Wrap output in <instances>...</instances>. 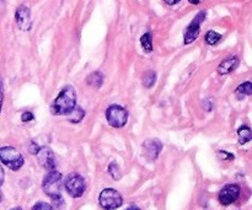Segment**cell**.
<instances>
[{
    "instance_id": "obj_1",
    "label": "cell",
    "mask_w": 252,
    "mask_h": 210,
    "mask_svg": "<svg viewBox=\"0 0 252 210\" xmlns=\"http://www.w3.org/2000/svg\"><path fill=\"white\" fill-rule=\"evenodd\" d=\"M76 106V92L75 89L70 85H66L62 89L59 95L53 101L51 111L56 116H66L74 110Z\"/></svg>"
},
{
    "instance_id": "obj_2",
    "label": "cell",
    "mask_w": 252,
    "mask_h": 210,
    "mask_svg": "<svg viewBox=\"0 0 252 210\" xmlns=\"http://www.w3.org/2000/svg\"><path fill=\"white\" fill-rule=\"evenodd\" d=\"M62 175L56 170H52L48 172L43 180V192L48 197H51L53 201H59L61 199V191H62Z\"/></svg>"
},
{
    "instance_id": "obj_3",
    "label": "cell",
    "mask_w": 252,
    "mask_h": 210,
    "mask_svg": "<svg viewBox=\"0 0 252 210\" xmlns=\"http://www.w3.org/2000/svg\"><path fill=\"white\" fill-rule=\"evenodd\" d=\"M0 161L12 171H17L24 165V157L12 147L0 148Z\"/></svg>"
},
{
    "instance_id": "obj_4",
    "label": "cell",
    "mask_w": 252,
    "mask_h": 210,
    "mask_svg": "<svg viewBox=\"0 0 252 210\" xmlns=\"http://www.w3.org/2000/svg\"><path fill=\"white\" fill-rule=\"evenodd\" d=\"M106 120L113 128H122L127 124L128 112L120 105H112L106 111Z\"/></svg>"
},
{
    "instance_id": "obj_5",
    "label": "cell",
    "mask_w": 252,
    "mask_h": 210,
    "mask_svg": "<svg viewBox=\"0 0 252 210\" xmlns=\"http://www.w3.org/2000/svg\"><path fill=\"white\" fill-rule=\"evenodd\" d=\"M98 202L101 208L105 210H116L123 204L122 196L113 188L103 189L98 197Z\"/></svg>"
},
{
    "instance_id": "obj_6",
    "label": "cell",
    "mask_w": 252,
    "mask_h": 210,
    "mask_svg": "<svg viewBox=\"0 0 252 210\" xmlns=\"http://www.w3.org/2000/svg\"><path fill=\"white\" fill-rule=\"evenodd\" d=\"M64 187L73 198H80L85 192V180L79 174H70L64 181Z\"/></svg>"
},
{
    "instance_id": "obj_7",
    "label": "cell",
    "mask_w": 252,
    "mask_h": 210,
    "mask_svg": "<svg viewBox=\"0 0 252 210\" xmlns=\"http://www.w3.org/2000/svg\"><path fill=\"white\" fill-rule=\"evenodd\" d=\"M206 11H199L198 14L194 16V19L192 20L191 24L187 26L186 31H185V44L192 43V42H194L198 38L199 32H201V25L203 24V21L206 20Z\"/></svg>"
},
{
    "instance_id": "obj_8",
    "label": "cell",
    "mask_w": 252,
    "mask_h": 210,
    "mask_svg": "<svg viewBox=\"0 0 252 210\" xmlns=\"http://www.w3.org/2000/svg\"><path fill=\"white\" fill-rule=\"evenodd\" d=\"M240 186H238V184H228L219 192V202L223 206H230L240 197Z\"/></svg>"
},
{
    "instance_id": "obj_9",
    "label": "cell",
    "mask_w": 252,
    "mask_h": 210,
    "mask_svg": "<svg viewBox=\"0 0 252 210\" xmlns=\"http://www.w3.org/2000/svg\"><path fill=\"white\" fill-rule=\"evenodd\" d=\"M15 20H16V24L20 30H22V31L31 30V11L26 5H21V6L17 7L16 11H15Z\"/></svg>"
},
{
    "instance_id": "obj_10",
    "label": "cell",
    "mask_w": 252,
    "mask_h": 210,
    "mask_svg": "<svg viewBox=\"0 0 252 210\" xmlns=\"http://www.w3.org/2000/svg\"><path fill=\"white\" fill-rule=\"evenodd\" d=\"M36 155L39 165L44 170H48V171L54 170V167H56V156H54L53 151L49 148H41Z\"/></svg>"
},
{
    "instance_id": "obj_11",
    "label": "cell",
    "mask_w": 252,
    "mask_h": 210,
    "mask_svg": "<svg viewBox=\"0 0 252 210\" xmlns=\"http://www.w3.org/2000/svg\"><path fill=\"white\" fill-rule=\"evenodd\" d=\"M143 149H144V155L148 157V160L154 161L158 159L160 151H161L162 144L158 139H149L143 143Z\"/></svg>"
},
{
    "instance_id": "obj_12",
    "label": "cell",
    "mask_w": 252,
    "mask_h": 210,
    "mask_svg": "<svg viewBox=\"0 0 252 210\" xmlns=\"http://www.w3.org/2000/svg\"><path fill=\"white\" fill-rule=\"evenodd\" d=\"M239 65V58L238 57L233 56V57H229V58L224 59L220 64L218 65V73L220 75H228V74L233 73Z\"/></svg>"
},
{
    "instance_id": "obj_13",
    "label": "cell",
    "mask_w": 252,
    "mask_h": 210,
    "mask_svg": "<svg viewBox=\"0 0 252 210\" xmlns=\"http://www.w3.org/2000/svg\"><path fill=\"white\" fill-rule=\"evenodd\" d=\"M102 83H103V75L101 71H94V73H91L90 75L86 78V84L93 86V88L95 89L101 88Z\"/></svg>"
},
{
    "instance_id": "obj_14",
    "label": "cell",
    "mask_w": 252,
    "mask_h": 210,
    "mask_svg": "<svg viewBox=\"0 0 252 210\" xmlns=\"http://www.w3.org/2000/svg\"><path fill=\"white\" fill-rule=\"evenodd\" d=\"M238 135H239V143H240L241 145H244V144H246V143L250 142L251 138H252V133H251L250 127H249V125H243V127L239 128Z\"/></svg>"
},
{
    "instance_id": "obj_15",
    "label": "cell",
    "mask_w": 252,
    "mask_h": 210,
    "mask_svg": "<svg viewBox=\"0 0 252 210\" xmlns=\"http://www.w3.org/2000/svg\"><path fill=\"white\" fill-rule=\"evenodd\" d=\"M68 116V120L70 123H79L83 120V118L85 117V111L80 107H74V110L71 111Z\"/></svg>"
},
{
    "instance_id": "obj_16",
    "label": "cell",
    "mask_w": 252,
    "mask_h": 210,
    "mask_svg": "<svg viewBox=\"0 0 252 210\" xmlns=\"http://www.w3.org/2000/svg\"><path fill=\"white\" fill-rule=\"evenodd\" d=\"M140 44H142L144 52H147V53L153 52V36L150 32H147L140 37Z\"/></svg>"
},
{
    "instance_id": "obj_17",
    "label": "cell",
    "mask_w": 252,
    "mask_h": 210,
    "mask_svg": "<svg viewBox=\"0 0 252 210\" xmlns=\"http://www.w3.org/2000/svg\"><path fill=\"white\" fill-rule=\"evenodd\" d=\"M157 81V73L154 70H148L147 73L143 75V86L150 89Z\"/></svg>"
},
{
    "instance_id": "obj_18",
    "label": "cell",
    "mask_w": 252,
    "mask_h": 210,
    "mask_svg": "<svg viewBox=\"0 0 252 210\" xmlns=\"http://www.w3.org/2000/svg\"><path fill=\"white\" fill-rule=\"evenodd\" d=\"M221 37H223V36H221L220 33L213 31V30H211V31L207 32L206 37H204V38H206V42L209 44V46H214V44H217L219 41H220Z\"/></svg>"
},
{
    "instance_id": "obj_19",
    "label": "cell",
    "mask_w": 252,
    "mask_h": 210,
    "mask_svg": "<svg viewBox=\"0 0 252 210\" xmlns=\"http://www.w3.org/2000/svg\"><path fill=\"white\" fill-rule=\"evenodd\" d=\"M108 174L111 175V177H112L113 180H116V181H118V180H121V176H122V174H121V170L120 167H118L117 162H111L110 166H108Z\"/></svg>"
},
{
    "instance_id": "obj_20",
    "label": "cell",
    "mask_w": 252,
    "mask_h": 210,
    "mask_svg": "<svg viewBox=\"0 0 252 210\" xmlns=\"http://www.w3.org/2000/svg\"><path fill=\"white\" fill-rule=\"evenodd\" d=\"M236 92L240 93V95H246V96H250L252 93V85L250 81H245L244 84L238 86L236 89Z\"/></svg>"
},
{
    "instance_id": "obj_21",
    "label": "cell",
    "mask_w": 252,
    "mask_h": 210,
    "mask_svg": "<svg viewBox=\"0 0 252 210\" xmlns=\"http://www.w3.org/2000/svg\"><path fill=\"white\" fill-rule=\"evenodd\" d=\"M32 210H53V208H52L51 204L46 203V202H38V203L34 204Z\"/></svg>"
},
{
    "instance_id": "obj_22",
    "label": "cell",
    "mask_w": 252,
    "mask_h": 210,
    "mask_svg": "<svg viewBox=\"0 0 252 210\" xmlns=\"http://www.w3.org/2000/svg\"><path fill=\"white\" fill-rule=\"evenodd\" d=\"M33 118H34L33 113L30 112V111H26V112H24L21 115L22 122H31V120H33Z\"/></svg>"
},
{
    "instance_id": "obj_23",
    "label": "cell",
    "mask_w": 252,
    "mask_h": 210,
    "mask_svg": "<svg viewBox=\"0 0 252 210\" xmlns=\"http://www.w3.org/2000/svg\"><path fill=\"white\" fill-rule=\"evenodd\" d=\"M39 149H41V148H39L38 147V145H37L36 144V143H34V142H31V143H30V148H29V151L30 152H31V154L32 155H36L37 154V152H38V150Z\"/></svg>"
},
{
    "instance_id": "obj_24",
    "label": "cell",
    "mask_w": 252,
    "mask_h": 210,
    "mask_svg": "<svg viewBox=\"0 0 252 210\" xmlns=\"http://www.w3.org/2000/svg\"><path fill=\"white\" fill-rule=\"evenodd\" d=\"M2 101H4V89H2V84L0 81V111L2 107Z\"/></svg>"
},
{
    "instance_id": "obj_25",
    "label": "cell",
    "mask_w": 252,
    "mask_h": 210,
    "mask_svg": "<svg viewBox=\"0 0 252 210\" xmlns=\"http://www.w3.org/2000/svg\"><path fill=\"white\" fill-rule=\"evenodd\" d=\"M219 154H221L223 156H225L224 159L226 160H234V155L233 154H229V152H225V151H219Z\"/></svg>"
},
{
    "instance_id": "obj_26",
    "label": "cell",
    "mask_w": 252,
    "mask_h": 210,
    "mask_svg": "<svg viewBox=\"0 0 252 210\" xmlns=\"http://www.w3.org/2000/svg\"><path fill=\"white\" fill-rule=\"evenodd\" d=\"M4 179H5V172L4 170H2L1 165H0V187H1V184L4 183Z\"/></svg>"
},
{
    "instance_id": "obj_27",
    "label": "cell",
    "mask_w": 252,
    "mask_h": 210,
    "mask_svg": "<svg viewBox=\"0 0 252 210\" xmlns=\"http://www.w3.org/2000/svg\"><path fill=\"white\" fill-rule=\"evenodd\" d=\"M164 1L166 2L167 5H171V6H172V5H176V4H179V2L181 1V0H164Z\"/></svg>"
},
{
    "instance_id": "obj_28",
    "label": "cell",
    "mask_w": 252,
    "mask_h": 210,
    "mask_svg": "<svg viewBox=\"0 0 252 210\" xmlns=\"http://www.w3.org/2000/svg\"><path fill=\"white\" fill-rule=\"evenodd\" d=\"M189 1L193 5H198V4H201L202 0H189Z\"/></svg>"
},
{
    "instance_id": "obj_29",
    "label": "cell",
    "mask_w": 252,
    "mask_h": 210,
    "mask_svg": "<svg viewBox=\"0 0 252 210\" xmlns=\"http://www.w3.org/2000/svg\"><path fill=\"white\" fill-rule=\"evenodd\" d=\"M126 210H139V208H138V207H135V206H130L129 208H127Z\"/></svg>"
},
{
    "instance_id": "obj_30",
    "label": "cell",
    "mask_w": 252,
    "mask_h": 210,
    "mask_svg": "<svg viewBox=\"0 0 252 210\" xmlns=\"http://www.w3.org/2000/svg\"><path fill=\"white\" fill-rule=\"evenodd\" d=\"M11 210H22V209L20 208V207H17V208H14V209H11Z\"/></svg>"
},
{
    "instance_id": "obj_31",
    "label": "cell",
    "mask_w": 252,
    "mask_h": 210,
    "mask_svg": "<svg viewBox=\"0 0 252 210\" xmlns=\"http://www.w3.org/2000/svg\"><path fill=\"white\" fill-rule=\"evenodd\" d=\"M0 202H1V194H0Z\"/></svg>"
},
{
    "instance_id": "obj_32",
    "label": "cell",
    "mask_w": 252,
    "mask_h": 210,
    "mask_svg": "<svg viewBox=\"0 0 252 210\" xmlns=\"http://www.w3.org/2000/svg\"><path fill=\"white\" fill-rule=\"evenodd\" d=\"M0 1H4V0H0Z\"/></svg>"
}]
</instances>
